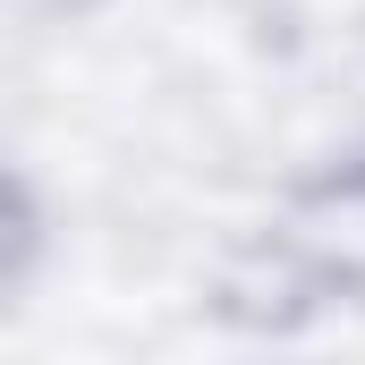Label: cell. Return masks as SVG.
Listing matches in <instances>:
<instances>
[{
  "label": "cell",
  "instance_id": "obj_1",
  "mask_svg": "<svg viewBox=\"0 0 365 365\" xmlns=\"http://www.w3.org/2000/svg\"><path fill=\"white\" fill-rule=\"evenodd\" d=\"M289 255L314 280L365 289V179H331L289 212Z\"/></svg>",
  "mask_w": 365,
  "mask_h": 365
}]
</instances>
